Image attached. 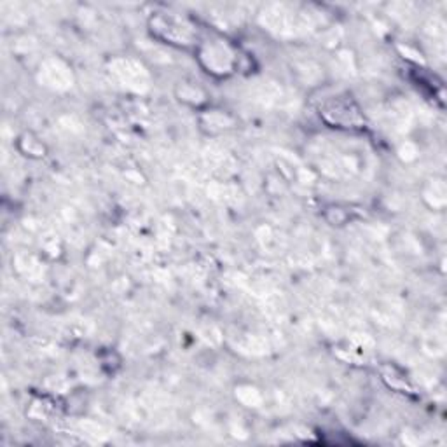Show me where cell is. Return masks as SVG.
Here are the masks:
<instances>
[{"mask_svg":"<svg viewBox=\"0 0 447 447\" xmlns=\"http://www.w3.org/2000/svg\"><path fill=\"white\" fill-rule=\"evenodd\" d=\"M114 72L121 77L122 82H126L128 86H134V88H140L141 84H145V81L141 77L145 75L141 65L134 63L133 60H121L115 61Z\"/></svg>","mask_w":447,"mask_h":447,"instance_id":"1","label":"cell"}]
</instances>
